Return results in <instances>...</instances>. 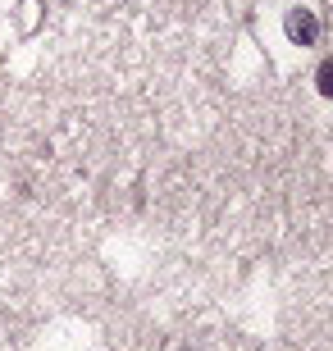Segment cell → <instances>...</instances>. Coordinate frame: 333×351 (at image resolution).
Listing matches in <instances>:
<instances>
[{
	"mask_svg": "<svg viewBox=\"0 0 333 351\" xmlns=\"http://www.w3.org/2000/svg\"><path fill=\"white\" fill-rule=\"evenodd\" d=\"M283 32H288V41L292 46H315L320 41V19H315V10H288V19H283Z\"/></svg>",
	"mask_w": 333,
	"mask_h": 351,
	"instance_id": "6da1fadb",
	"label": "cell"
},
{
	"mask_svg": "<svg viewBox=\"0 0 333 351\" xmlns=\"http://www.w3.org/2000/svg\"><path fill=\"white\" fill-rule=\"evenodd\" d=\"M315 91H320L324 101H333V60H324V64L315 69Z\"/></svg>",
	"mask_w": 333,
	"mask_h": 351,
	"instance_id": "7a4b0ae2",
	"label": "cell"
}]
</instances>
